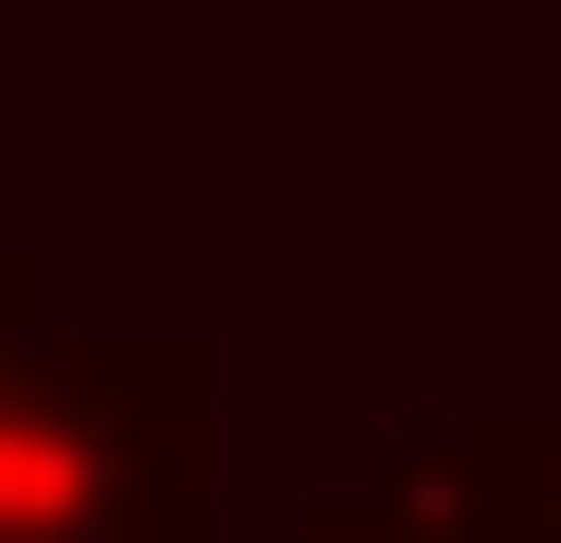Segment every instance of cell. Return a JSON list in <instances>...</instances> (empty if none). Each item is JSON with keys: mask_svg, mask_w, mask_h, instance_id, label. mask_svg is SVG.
Masks as SVG:
<instances>
[{"mask_svg": "<svg viewBox=\"0 0 561 543\" xmlns=\"http://www.w3.org/2000/svg\"><path fill=\"white\" fill-rule=\"evenodd\" d=\"M0 543H218V326H19Z\"/></svg>", "mask_w": 561, "mask_h": 543, "instance_id": "obj_1", "label": "cell"}, {"mask_svg": "<svg viewBox=\"0 0 561 543\" xmlns=\"http://www.w3.org/2000/svg\"><path fill=\"white\" fill-rule=\"evenodd\" d=\"M19 326H55V253L37 236H0V344H19Z\"/></svg>", "mask_w": 561, "mask_h": 543, "instance_id": "obj_3", "label": "cell"}, {"mask_svg": "<svg viewBox=\"0 0 561 543\" xmlns=\"http://www.w3.org/2000/svg\"><path fill=\"white\" fill-rule=\"evenodd\" d=\"M507 434V543H561V417H489Z\"/></svg>", "mask_w": 561, "mask_h": 543, "instance_id": "obj_2", "label": "cell"}]
</instances>
